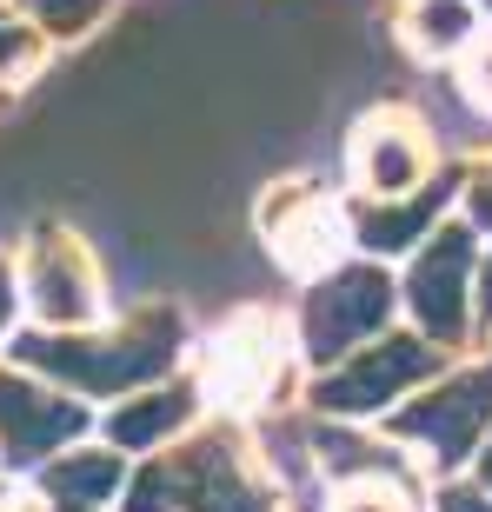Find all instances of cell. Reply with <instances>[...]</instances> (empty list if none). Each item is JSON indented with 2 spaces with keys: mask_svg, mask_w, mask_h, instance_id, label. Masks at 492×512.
Wrapping results in <instances>:
<instances>
[{
  "mask_svg": "<svg viewBox=\"0 0 492 512\" xmlns=\"http://www.w3.org/2000/svg\"><path fill=\"white\" fill-rule=\"evenodd\" d=\"M0 426H7V446H14V459H34V453H47L54 439L80 433V426H87V413H80V406H67V399L34 393V386L0 380Z\"/></svg>",
  "mask_w": 492,
  "mask_h": 512,
  "instance_id": "cell-6",
  "label": "cell"
},
{
  "mask_svg": "<svg viewBox=\"0 0 492 512\" xmlns=\"http://www.w3.org/2000/svg\"><path fill=\"white\" fill-rule=\"evenodd\" d=\"M7 313H14V293H7V273H0V326H7Z\"/></svg>",
  "mask_w": 492,
  "mask_h": 512,
  "instance_id": "cell-18",
  "label": "cell"
},
{
  "mask_svg": "<svg viewBox=\"0 0 492 512\" xmlns=\"http://www.w3.org/2000/svg\"><path fill=\"white\" fill-rule=\"evenodd\" d=\"M40 306H47L54 320H80V313H87V293H80V280H74V273L47 266V273H40Z\"/></svg>",
  "mask_w": 492,
  "mask_h": 512,
  "instance_id": "cell-13",
  "label": "cell"
},
{
  "mask_svg": "<svg viewBox=\"0 0 492 512\" xmlns=\"http://www.w3.org/2000/svg\"><path fill=\"white\" fill-rule=\"evenodd\" d=\"M187 419V393H160V399H147V406H127V413H114V426L107 433L120 439V446H147V439H160L167 426H180Z\"/></svg>",
  "mask_w": 492,
  "mask_h": 512,
  "instance_id": "cell-8",
  "label": "cell"
},
{
  "mask_svg": "<svg viewBox=\"0 0 492 512\" xmlns=\"http://www.w3.org/2000/svg\"><path fill=\"white\" fill-rule=\"evenodd\" d=\"M473 87H479V100L492 107V54H479V67H473Z\"/></svg>",
  "mask_w": 492,
  "mask_h": 512,
  "instance_id": "cell-15",
  "label": "cell"
},
{
  "mask_svg": "<svg viewBox=\"0 0 492 512\" xmlns=\"http://www.w3.org/2000/svg\"><path fill=\"white\" fill-rule=\"evenodd\" d=\"M466 266H473V240L466 233H439L433 253L413 266V286L406 300L426 320V333H459V313H466Z\"/></svg>",
  "mask_w": 492,
  "mask_h": 512,
  "instance_id": "cell-5",
  "label": "cell"
},
{
  "mask_svg": "<svg viewBox=\"0 0 492 512\" xmlns=\"http://www.w3.org/2000/svg\"><path fill=\"white\" fill-rule=\"evenodd\" d=\"M386 313H393V286L379 280V273H366V266L360 273H340V280L326 286V293H313V306H306V346L320 360H333L340 346L373 333Z\"/></svg>",
  "mask_w": 492,
  "mask_h": 512,
  "instance_id": "cell-1",
  "label": "cell"
},
{
  "mask_svg": "<svg viewBox=\"0 0 492 512\" xmlns=\"http://www.w3.org/2000/svg\"><path fill=\"white\" fill-rule=\"evenodd\" d=\"M346 512H399V499L393 493H366V499H353Z\"/></svg>",
  "mask_w": 492,
  "mask_h": 512,
  "instance_id": "cell-14",
  "label": "cell"
},
{
  "mask_svg": "<svg viewBox=\"0 0 492 512\" xmlns=\"http://www.w3.org/2000/svg\"><path fill=\"white\" fill-rule=\"evenodd\" d=\"M426 366H433V353L419 340H379L366 360H353L346 373H333V380L320 386V406H333V413H366L379 399H393L406 380H419Z\"/></svg>",
  "mask_w": 492,
  "mask_h": 512,
  "instance_id": "cell-3",
  "label": "cell"
},
{
  "mask_svg": "<svg viewBox=\"0 0 492 512\" xmlns=\"http://www.w3.org/2000/svg\"><path fill=\"white\" fill-rule=\"evenodd\" d=\"M114 479H120V459H67V466H54V473H47V486H54L60 499L87 506V499L114 493Z\"/></svg>",
  "mask_w": 492,
  "mask_h": 512,
  "instance_id": "cell-11",
  "label": "cell"
},
{
  "mask_svg": "<svg viewBox=\"0 0 492 512\" xmlns=\"http://www.w3.org/2000/svg\"><path fill=\"white\" fill-rule=\"evenodd\" d=\"M446 200V193H426V200H413V207H393V213H366L360 220V240L366 247H379V253H393V247H406L426 220H433V207Z\"/></svg>",
  "mask_w": 492,
  "mask_h": 512,
  "instance_id": "cell-9",
  "label": "cell"
},
{
  "mask_svg": "<svg viewBox=\"0 0 492 512\" xmlns=\"http://www.w3.org/2000/svg\"><path fill=\"white\" fill-rule=\"evenodd\" d=\"M446 512H486V506H479L473 493H453V499H446Z\"/></svg>",
  "mask_w": 492,
  "mask_h": 512,
  "instance_id": "cell-16",
  "label": "cell"
},
{
  "mask_svg": "<svg viewBox=\"0 0 492 512\" xmlns=\"http://www.w3.org/2000/svg\"><path fill=\"white\" fill-rule=\"evenodd\" d=\"M366 187H379V193H406L413 187V173H419V153H413V140H386L379 133L373 147H366Z\"/></svg>",
  "mask_w": 492,
  "mask_h": 512,
  "instance_id": "cell-10",
  "label": "cell"
},
{
  "mask_svg": "<svg viewBox=\"0 0 492 512\" xmlns=\"http://www.w3.org/2000/svg\"><path fill=\"white\" fill-rule=\"evenodd\" d=\"M486 419H492V366H486V373L453 380L439 399H426V406H413V413H399V433L433 439L439 459H459L479 439V426H486Z\"/></svg>",
  "mask_w": 492,
  "mask_h": 512,
  "instance_id": "cell-4",
  "label": "cell"
},
{
  "mask_svg": "<svg viewBox=\"0 0 492 512\" xmlns=\"http://www.w3.org/2000/svg\"><path fill=\"white\" fill-rule=\"evenodd\" d=\"M14 353L47 366V373H67L87 393H107L120 380H147V373L167 366V346H153V340H114V353H87V346H60V340H20Z\"/></svg>",
  "mask_w": 492,
  "mask_h": 512,
  "instance_id": "cell-2",
  "label": "cell"
},
{
  "mask_svg": "<svg viewBox=\"0 0 492 512\" xmlns=\"http://www.w3.org/2000/svg\"><path fill=\"white\" fill-rule=\"evenodd\" d=\"M473 207H479V220L492 227V187H479V200H473Z\"/></svg>",
  "mask_w": 492,
  "mask_h": 512,
  "instance_id": "cell-17",
  "label": "cell"
},
{
  "mask_svg": "<svg viewBox=\"0 0 492 512\" xmlns=\"http://www.w3.org/2000/svg\"><path fill=\"white\" fill-rule=\"evenodd\" d=\"M173 493L187 499V506H200V512H266L260 493H253V486H240L227 446H207V453L187 466V479H180Z\"/></svg>",
  "mask_w": 492,
  "mask_h": 512,
  "instance_id": "cell-7",
  "label": "cell"
},
{
  "mask_svg": "<svg viewBox=\"0 0 492 512\" xmlns=\"http://www.w3.org/2000/svg\"><path fill=\"white\" fill-rule=\"evenodd\" d=\"M486 306H492V266H486Z\"/></svg>",
  "mask_w": 492,
  "mask_h": 512,
  "instance_id": "cell-19",
  "label": "cell"
},
{
  "mask_svg": "<svg viewBox=\"0 0 492 512\" xmlns=\"http://www.w3.org/2000/svg\"><path fill=\"white\" fill-rule=\"evenodd\" d=\"M486 479H492V459H486Z\"/></svg>",
  "mask_w": 492,
  "mask_h": 512,
  "instance_id": "cell-20",
  "label": "cell"
},
{
  "mask_svg": "<svg viewBox=\"0 0 492 512\" xmlns=\"http://www.w3.org/2000/svg\"><path fill=\"white\" fill-rule=\"evenodd\" d=\"M466 27H473L466 0H426V14H419V40H426V47H459Z\"/></svg>",
  "mask_w": 492,
  "mask_h": 512,
  "instance_id": "cell-12",
  "label": "cell"
}]
</instances>
